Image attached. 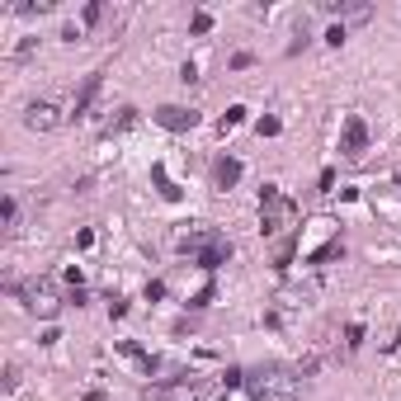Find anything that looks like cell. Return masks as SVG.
<instances>
[{"instance_id":"6da1fadb","label":"cell","mask_w":401,"mask_h":401,"mask_svg":"<svg viewBox=\"0 0 401 401\" xmlns=\"http://www.w3.org/2000/svg\"><path fill=\"white\" fill-rule=\"evenodd\" d=\"M293 217H297V208H293V199H283V194H278V185H264L260 189V232L264 236L288 232V227H293Z\"/></svg>"},{"instance_id":"7a4b0ae2","label":"cell","mask_w":401,"mask_h":401,"mask_svg":"<svg viewBox=\"0 0 401 401\" xmlns=\"http://www.w3.org/2000/svg\"><path fill=\"white\" fill-rule=\"evenodd\" d=\"M250 392H255V401H297L302 397V383L288 369H264V373H255Z\"/></svg>"},{"instance_id":"3957f363","label":"cell","mask_w":401,"mask_h":401,"mask_svg":"<svg viewBox=\"0 0 401 401\" xmlns=\"http://www.w3.org/2000/svg\"><path fill=\"white\" fill-rule=\"evenodd\" d=\"M19 297H24V307H29L33 316H57V307H62V297H57V288H52L47 278L24 283V288H19Z\"/></svg>"},{"instance_id":"277c9868","label":"cell","mask_w":401,"mask_h":401,"mask_svg":"<svg viewBox=\"0 0 401 401\" xmlns=\"http://www.w3.org/2000/svg\"><path fill=\"white\" fill-rule=\"evenodd\" d=\"M364 152H369V123H364L359 113H350V118H345V128H340V156L359 161Z\"/></svg>"},{"instance_id":"5b68a950","label":"cell","mask_w":401,"mask_h":401,"mask_svg":"<svg viewBox=\"0 0 401 401\" xmlns=\"http://www.w3.org/2000/svg\"><path fill=\"white\" fill-rule=\"evenodd\" d=\"M24 128L29 132H52V128H62V109L52 99H33V104H24Z\"/></svg>"},{"instance_id":"8992f818","label":"cell","mask_w":401,"mask_h":401,"mask_svg":"<svg viewBox=\"0 0 401 401\" xmlns=\"http://www.w3.org/2000/svg\"><path fill=\"white\" fill-rule=\"evenodd\" d=\"M152 118L166 128V132H189V128L199 123V113H194V109H185V104H161Z\"/></svg>"},{"instance_id":"52a82bcc","label":"cell","mask_w":401,"mask_h":401,"mask_svg":"<svg viewBox=\"0 0 401 401\" xmlns=\"http://www.w3.org/2000/svg\"><path fill=\"white\" fill-rule=\"evenodd\" d=\"M194 260H199L203 269H217V264H227V260H232V241H227V236H217V241H208V246H203L199 255H194Z\"/></svg>"},{"instance_id":"ba28073f","label":"cell","mask_w":401,"mask_h":401,"mask_svg":"<svg viewBox=\"0 0 401 401\" xmlns=\"http://www.w3.org/2000/svg\"><path fill=\"white\" fill-rule=\"evenodd\" d=\"M99 85H104V71H94V76H85V85H80L76 94V104H71V118H85L94 104V94H99Z\"/></svg>"},{"instance_id":"9c48e42d","label":"cell","mask_w":401,"mask_h":401,"mask_svg":"<svg viewBox=\"0 0 401 401\" xmlns=\"http://www.w3.org/2000/svg\"><path fill=\"white\" fill-rule=\"evenodd\" d=\"M118 354H123V359H132V364H137V369L147 373V378H152V373H156V359L147 354L142 345H132V340H118Z\"/></svg>"},{"instance_id":"30bf717a","label":"cell","mask_w":401,"mask_h":401,"mask_svg":"<svg viewBox=\"0 0 401 401\" xmlns=\"http://www.w3.org/2000/svg\"><path fill=\"white\" fill-rule=\"evenodd\" d=\"M213 180H217V189H232L236 180H241V161H236V156H222L217 170H213Z\"/></svg>"},{"instance_id":"8fae6325","label":"cell","mask_w":401,"mask_h":401,"mask_svg":"<svg viewBox=\"0 0 401 401\" xmlns=\"http://www.w3.org/2000/svg\"><path fill=\"white\" fill-rule=\"evenodd\" d=\"M152 185L161 189V199H170V203H175L180 194H185V189H180V185H175V180L166 175V166H152Z\"/></svg>"},{"instance_id":"7c38bea8","label":"cell","mask_w":401,"mask_h":401,"mask_svg":"<svg viewBox=\"0 0 401 401\" xmlns=\"http://www.w3.org/2000/svg\"><path fill=\"white\" fill-rule=\"evenodd\" d=\"M241 123H246V109H241V104H232L227 113H222V123H217V132L227 137V132H232V128H241Z\"/></svg>"},{"instance_id":"4fadbf2b","label":"cell","mask_w":401,"mask_h":401,"mask_svg":"<svg viewBox=\"0 0 401 401\" xmlns=\"http://www.w3.org/2000/svg\"><path fill=\"white\" fill-rule=\"evenodd\" d=\"M132 123H137V109H118V118L109 123V132H128Z\"/></svg>"},{"instance_id":"5bb4252c","label":"cell","mask_w":401,"mask_h":401,"mask_svg":"<svg viewBox=\"0 0 401 401\" xmlns=\"http://www.w3.org/2000/svg\"><path fill=\"white\" fill-rule=\"evenodd\" d=\"M15 10H19V15H47V10H52V0H19Z\"/></svg>"},{"instance_id":"9a60e30c","label":"cell","mask_w":401,"mask_h":401,"mask_svg":"<svg viewBox=\"0 0 401 401\" xmlns=\"http://www.w3.org/2000/svg\"><path fill=\"white\" fill-rule=\"evenodd\" d=\"M335 255H345V246H340V241H331V246H321L316 255H311V264H326V260H335Z\"/></svg>"},{"instance_id":"2e32d148","label":"cell","mask_w":401,"mask_h":401,"mask_svg":"<svg viewBox=\"0 0 401 401\" xmlns=\"http://www.w3.org/2000/svg\"><path fill=\"white\" fill-rule=\"evenodd\" d=\"M208 302H213V283H203L199 293L189 297V307H194V311H203V307H208Z\"/></svg>"},{"instance_id":"e0dca14e","label":"cell","mask_w":401,"mask_h":401,"mask_svg":"<svg viewBox=\"0 0 401 401\" xmlns=\"http://www.w3.org/2000/svg\"><path fill=\"white\" fill-rule=\"evenodd\" d=\"M189 29H194V33H208V29H213V15H208V10H199V15L189 19Z\"/></svg>"},{"instance_id":"ac0fdd59","label":"cell","mask_w":401,"mask_h":401,"mask_svg":"<svg viewBox=\"0 0 401 401\" xmlns=\"http://www.w3.org/2000/svg\"><path fill=\"white\" fill-rule=\"evenodd\" d=\"M278 132H283V123H278L274 113H269V118H260V137H278Z\"/></svg>"},{"instance_id":"d6986e66","label":"cell","mask_w":401,"mask_h":401,"mask_svg":"<svg viewBox=\"0 0 401 401\" xmlns=\"http://www.w3.org/2000/svg\"><path fill=\"white\" fill-rule=\"evenodd\" d=\"M345 345L359 350V345H364V326H350V331H345Z\"/></svg>"},{"instance_id":"ffe728a7","label":"cell","mask_w":401,"mask_h":401,"mask_svg":"<svg viewBox=\"0 0 401 401\" xmlns=\"http://www.w3.org/2000/svg\"><path fill=\"white\" fill-rule=\"evenodd\" d=\"M0 213H5V222L15 227V217H19V203H15V199H5V203H0Z\"/></svg>"},{"instance_id":"44dd1931","label":"cell","mask_w":401,"mask_h":401,"mask_svg":"<svg viewBox=\"0 0 401 401\" xmlns=\"http://www.w3.org/2000/svg\"><path fill=\"white\" fill-rule=\"evenodd\" d=\"M99 15H104V5H85V15L80 19H85V24H99Z\"/></svg>"},{"instance_id":"7402d4cb","label":"cell","mask_w":401,"mask_h":401,"mask_svg":"<svg viewBox=\"0 0 401 401\" xmlns=\"http://www.w3.org/2000/svg\"><path fill=\"white\" fill-rule=\"evenodd\" d=\"M15 387H19V369L10 364V369H5V392H15Z\"/></svg>"},{"instance_id":"603a6c76","label":"cell","mask_w":401,"mask_h":401,"mask_svg":"<svg viewBox=\"0 0 401 401\" xmlns=\"http://www.w3.org/2000/svg\"><path fill=\"white\" fill-rule=\"evenodd\" d=\"M397 185H401V175H397Z\"/></svg>"}]
</instances>
